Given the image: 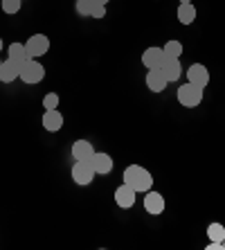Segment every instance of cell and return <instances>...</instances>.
<instances>
[{"label": "cell", "mask_w": 225, "mask_h": 250, "mask_svg": "<svg viewBox=\"0 0 225 250\" xmlns=\"http://www.w3.org/2000/svg\"><path fill=\"white\" fill-rule=\"evenodd\" d=\"M122 181L126 183V185H131L135 192H149L151 187H153V176H151L149 169L140 167V165H131V167L124 169V176H122Z\"/></svg>", "instance_id": "6da1fadb"}, {"label": "cell", "mask_w": 225, "mask_h": 250, "mask_svg": "<svg viewBox=\"0 0 225 250\" xmlns=\"http://www.w3.org/2000/svg\"><path fill=\"white\" fill-rule=\"evenodd\" d=\"M203 93H205V88L194 86V83L187 82L185 86H180L178 90H176V97H178L180 106H185V108H196V106H201V102H203Z\"/></svg>", "instance_id": "7a4b0ae2"}, {"label": "cell", "mask_w": 225, "mask_h": 250, "mask_svg": "<svg viewBox=\"0 0 225 250\" xmlns=\"http://www.w3.org/2000/svg\"><path fill=\"white\" fill-rule=\"evenodd\" d=\"M43 77H45V68L36 61V59H29V61H25L23 65H20V79H23L25 83H39L43 82Z\"/></svg>", "instance_id": "3957f363"}, {"label": "cell", "mask_w": 225, "mask_h": 250, "mask_svg": "<svg viewBox=\"0 0 225 250\" xmlns=\"http://www.w3.org/2000/svg\"><path fill=\"white\" fill-rule=\"evenodd\" d=\"M95 178V169L90 165V160H75V167H72V181L77 185H90Z\"/></svg>", "instance_id": "277c9868"}, {"label": "cell", "mask_w": 225, "mask_h": 250, "mask_svg": "<svg viewBox=\"0 0 225 250\" xmlns=\"http://www.w3.org/2000/svg\"><path fill=\"white\" fill-rule=\"evenodd\" d=\"M25 47H27V54L32 59H41L43 54L50 52V39L45 34H32L25 43Z\"/></svg>", "instance_id": "5b68a950"}, {"label": "cell", "mask_w": 225, "mask_h": 250, "mask_svg": "<svg viewBox=\"0 0 225 250\" xmlns=\"http://www.w3.org/2000/svg\"><path fill=\"white\" fill-rule=\"evenodd\" d=\"M187 82L194 83V86L207 88V83H209V70L205 68L203 63H191L189 68H187Z\"/></svg>", "instance_id": "8992f818"}, {"label": "cell", "mask_w": 225, "mask_h": 250, "mask_svg": "<svg viewBox=\"0 0 225 250\" xmlns=\"http://www.w3.org/2000/svg\"><path fill=\"white\" fill-rule=\"evenodd\" d=\"M162 61H164V50L158 47V45L146 47L144 54H142V63H144L146 70H160Z\"/></svg>", "instance_id": "52a82bcc"}, {"label": "cell", "mask_w": 225, "mask_h": 250, "mask_svg": "<svg viewBox=\"0 0 225 250\" xmlns=\"http://www.w3.org/2000/svg\"><path fill=\"white\" fill-rule=\"evenodd\" d=\"M135 201H138V192H135L131 185L122 183V185L115 189V203L120 205V208L128 209V208H133V205H135Z\"/></svg>", "instance_id": "ba28073f"}, {"label": "cell", "mask_w": 225, "mask_h": 250, "mask_svg": "<svg viewBox=\"0 0 225 250\" xmlns=\"http://www.w3.org/2000/svg\"><path fill=\"white\" fill-rule=\"evenodd\" d=\"M144 209L153 216L162 214L164 212V196L160 192H153V189L144 192Z\"/></svg>", "instance_id": "9c48e42d"}, {"label": "cell", "mask_w": 225, "mask_h": 250, "mask_svg": "<svg viewBox=\"0 0 225 250\" xmlns=\"http://www.w3.org/2000/svg\"><path fill=\"white\" fill-rule=\"evenodd\" d=\"M90 165H93L95 174H102V176L110 174V171H113V167H115L113 158H110L108 153H104V151H99V153L95 151V156L90 158Z\"/></svg>", "instance_id": "30bf717a"}, {"label": "cell", "mask_w": 225, "mask_h": 250, "mask_svg": "<svg viewBox=\"0 0 225 250\" xmlns=\"http://www.w3.org/2000/svg\"><path fill=\"white\" fill-rule=\"evenodd\" d=\"M43 128L45 131H50V133H57V131H61L63 128V115H61V111L59 108H52V111H45L43 113Z\"/></svg>", "instance_id": "8fae6325"}, {"label": "cell", "mask_w": 225, "mask_h": 250, "mask_svg": "<svg viewBox=\"0 0 225 250\" xmlns=\"http://www.w3.org/2000/svg\"><path fill=\"white\" fill-rule=\"evenodd\" d=\"M162 72L167 77V82H178L180 75H183V65H180V59H173L164 54V61H162Z\"/></svg>", "instance_id": "7c38bea8"}, {"label": "cell", "mask_w": 225, "mask_h": 250, "mask_svg": "<svg viewBox=\"0 0 225 250\" xmlns=\"http://www.w3.org/2000/svg\"><path fill=\"white\" fill-rule=\"evenodd\" d=\"M16 79H20V65H18L16 61H12V59L2 61V63H0V82L12 83V82H16Z\"/></svg>", "instance_id": "4fadbf2b"}, {"label": "cell", "mask_w": 225, "mask_h": 250, "mask_svg": "<svg viewBox=\"0 0 225 250\" xmlns=\"http://www.w3.org/2000/svg\"><path fill=\"white\" fill-rule=\"evenodd\" d=\"M167 77L162 70H149L146 72V88H149L151 93H162L164 88H167Z\"/></svg>", "instance_id": "5bb4252c"}, {"label": "cell", "mask_w": 225, "mask_h": 250, "mask_svg": "<svg viewBox=\"0 0 225 250\" xmlns=\"http://www.w3.org/2000/svg\"><path fill=\"white\" fill-rule=\"evenodd\" d=\"M93 156H95V149L88 140H77L72 145V158L75 160H90Z\"/></svg>", "instance_id": "9a60e30c"}, {"label": "cell", "mask_w": 225, "mask_h": 250, "mask_svg": "<svg viewBox=\"0 0 225 250\" xmlns=\"http://www.w3.org/2000/svg\"><path fill=\"white\" fill-rule=\"evenodd\" d=\"M7 54L9 57L7 59H12V61H16L18 65H23L25 61H29V54H27V47H25V43H12V45L7 47Z\"/></svg>", "instance_id": "2e32d148"}, {"label": "cell", "mask_w": 225, "mask_h": 250, "mask_svg": "<svg viewBox=\"0 0 225 250\" xmlns=\"http://www.w3.org/2000/svg\"><path fill=\"white\" fill-rule=\"evenodd\" d=\"M176 16H178V21L183 25H191L194 21H196V7L191 5V2H180Z\"/></svg>", "instance_id": "e0dca14e"}, {"label": "cell", "mask_w": 225, "mask_h": 250, "mask_svg": "<svg viewBox=\"0 0 225 250\" xmlns=\"http://www.w3.org/2000/svg\"><path fill=\"white\" fill-rule=\"evenodd\" d=\"M207 237H209V241H221V244H223L225 226L223 223H209L207 226Z\"/></svg>", "instance_id": "ac0fdd59"}, {"label": "cell", "mask_w": 225, "mask_h": 250, "mask_svg": "<svg viewBox=\"0 0 225 250\" xmlns=\"http://www.w3.org/2000/svg\"><path fill=\"white\" fill-rule=\"evenodd\" d=\"M95 0H77V5H75V9H77V14L79 16H90L93 14V9H95Z\"/></svg>", "instance_id": "d6986e66"}, {"label": "cell", "mask_w": 225, "mask_h": 250, "mask_svg": "<svg viewBox=\"0 0 225 250\" xmlns=\"http://www.w3.org/2000/svg\"><path fill=\"white\" fill-rule=\"evenodd\" d=\"M162 50H164V54H167V57L180 59V54H183V43H180V41H167V45L162 47Z\"/></svg>", "instance_id": "ffe728a7"}, {"label": "cell", "mask_w": 225, "mask_h": 250, "mask_svg": "<svg viewBox=\"0 0 225 250\" xmlns=\"http://www.w3.org/2000/svg\"><path fill=\"white\" fill-rule=\"evenodd\" d=\"M20 5H23V0H2V2H0V7H2L5 14H18L20 12Z\"/></svg>", "instance_id": "44dd1931"}, {"label": "cell", "mask_w": 225, "mask_h": 250, "mask_svg": "<svg viewBox=\"0 0 225 250\" xmlns=\"http://www.w3.org/2000/svg\"><path fill=\"white\" fill-rule=\"evenodd\" d=\"M43 108H45V111L59 108V95L57 93H47L45 97H43Z\"/></svg>", "instance_id": "7402d4cb"}, {"label": "cell", "mask_w": 225, "mask_h": 250, "mask_svg": "<svg viewBox=\"0 0 225 250\" xmlns=\"http://www.w3.org/2000/svg\"><path fill=\"white\" fill-rule=\"evenodd\" d=\"M106 16V5H95L93 14H90V18H95V21H102V18Z\"/></svg>", "instance_id": "603a6c76"}, {"label": "cell", "mask_w": 225, "mask_h": 250, "mask_svg": "<svg viewBox=\"0 0 225 250\" xmlns=\"http://www.w3.org/2000/svg\"><path fill=\"white\" fill-rule=\"evenodd\" d=\"M207 250H223V244H221V241H209Z\"/></svg>", "instance_id": "cb8c5ba5"}, {"label": "cell", "mask_w": 225, "mask_h": 250, "mask_svg": "<svg viewBox=\"0 0 225 250\" xmlns=\"http://www.w3.org/2000/svg\"><path fill=\"white\" fill-rule=\"evenodd\" d=\"M97 5H108V0H95Z\"/></svg>", "instance_id": "d4e9b609"}, {"label": "cell", "mask_w": 225, "mask_h": 250, "mask_svg": "<svg viewBox=\"0 0 225 250\" xmlns=\"http://www.w3.org/2000/svg\"><path fill=\"white\" fill-rule=\"evenodd\" d=\"M0 52H2V39H0Z\"/></svg>", "instance_id": "484cf974"}, {"label": "cell", "mask_w": 225, "mask_h": 250, "mask_svg": "<svg viewBox=\"0 0 225 250\" xmlns=\"http://www.w3.org/2000/svg\"><path fill=\"white\" fill-rule=\"evenodd\" d=\"M180 2H191V0H180Z\"/></svg>", "instance_id": "4316f807"}, {"label": "cell", "mask_w": 225, "mask_h": 250, "mask_svg": "<svg viewBox=\"0 0 225 250\" xmlns=\"http://www.w3.org/2000/svg\"><path fill=\"white\" fill-rule=\"evenodd\" d=\"M223 250H225V239H223Z\"/></svg>", "instance_id": "83f0119b"}, {"label": "cell", "mask_w": 225, "mask_h": 250, "mask_svg": "<svg viewBox=\"0 0 225 250\" xmlns=\"http://www.w3.org/2000/svg\"><path fill=\"white\" fill-rule=\"evenodd\" d=\"M0 63H2V61H0Z\"/></svg>", "instance_id": "f1b7e54d"}]
</instances>
